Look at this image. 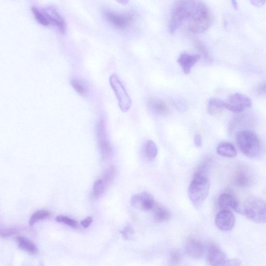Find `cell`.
<instances>
[{
	"label": "cell",
	"mask_w": 266,
	"mask_h": 266,
	"mask_svg": "<svg viewBox=\"0 0 266 266\" xmlns=\"http://www.w3.org/2000/svg\"><path fill=\"white\" fill-rule=\"evenodd\" d=\"M71 84L74 89L77 92L82 95L85 96L87 94V89L84 84L79 80L73 79L71 81Z\"/></svg>",
	"instance_id": "cell-27"
},
{
	"label": "cell",
	"mask_w": 266,
	"mask_h": 266,
	"mask_svg": "<svg viewBox=\"0 0 266 266\" xmlns=\"http://www.w3.org/2000/svg\"><path fill=\"white\" fill-rule=\"evenodd\" d=\"M225 109V102L223 100L217 98H212L209 100L207 111L210 115L219 117L222 115Z\"/></svg>",
	"instance_id": "cell-18"
},
{
	"label": "cell",
	"mask_w": 266,
	"mask_h": 266,
	"mask_svg": "<svg viewBox=\"0 0 266 266\" xmlns=\"http://www.w3.org/2000/svg\"><path fill=\"white\" fill-rule=\"evenodd\" d=\"M152 211L154 212L155 220L158 222H166L171 218V214L169 211L158 204Z\"/></svg>",
	"instance_id": "cell-21"
},
{
	"label": "cell",
	"mask_w": 266,
	"mask_h": 266,
	"mask_svg": "<svg viewBox=\"0 0 266 266\" xmlns=\"http://www.w3.org/2000/svg\"><path fill=\"white\" fill-rule=\"evenodd\" d=\"M210 186L207 176H194V179L188 188V195L196 208L200 207L207 199Z\"/></svg>",
	"instance_id": "cell-3"
},
{
	"label": "cell",
	"mask_w": 266,
	"mask_h": 266,
	"mask_svg": "<svg viewBox=\"0 0 266 266\" xmlns=\"http://www.w3.org/2000/svg\"><path fill=\"white\" fill-rule=\"evenodd\" d=\"M226 109L235 113H240L249 109L252 105L251 99L240 93L231 95L225 102Z\"/></svg>",
	"instance_id": "cell-7"
},
{
	"label": "cell",
	"mask_w": 266,
	"mask_h": 266,
	"mask_svg": "<svg viewBox=\"0 0 266 266\" xmlns=\"http://www.w3.org/2000/svg\"><path fill=\"white\" fill-rule=\"evenodd\" d=\"M19 233V230L17 228H9L7 229H2L1 230V236L2 238H9L17 235Z\"/></svg>",
	"instance_id": "cell-30"
},
{
	"label": "cell",
	"mask_w": 266,
	"mask_h": 266,
	"mask_svg": "<svg viewBox=\"0 0 266 266\" xmlns=\"http://www.w3.org/2000/svg\"><path fill=\"white\" fill-rule=\"evenodd\" d=\"M257 93L258 95L266 94V81H263L259 84L257 88Z\"/></svg>",
	"instance_id": "cell-32"
},
{
	"label": "cell",
	"mask_w": 266,
	"mask_h": 266,
	"mask_svg": "<svg viewBox=\"0 0 266 266\" xmlns=\"http://www.w3.org/2000/svg\"><path fill=\"white\" fill-rule=\"evenodd\" d=\"M121 234L125 239L129 240L134 235V231L131 226L128 225L124 228Z\"/></svg>",
	"instance_id": "cell-31"
},
{
	"label": "cell",
	"mask_w": 266,
	"mask_h": 266,
	"mask_svg": "<svg viewBox=\"0 0 266 266\" xmlns=\"http://www.w3.org/2000/svg\"><path fill=\"white\" fill-rule=\"evenodd\" d=\"M104 15L112 26L118 29H125L133 23L135 16L132 12L120 13L110 10L104 11Z\"/></svg>",
	"instance_id": "cell-5"
},
{
	"label": "cell",
	"mask_w": 266,
	"mask_h": 266,
	"mask_svg": "<svg viewBox=\"0 0 266 266\" xmlns=\"http://www.w3.org/2000/svg\"><path fill=\"white\" fill-rule=\"evenodd\" d=\"M16 242L19 247L27 252L29 254L34 255L38 253V249L36 245L27 238L22 236H18L16 238Z\"/></svg>",
	"instance_id": "cell-20"
},
{
	"label": "cell",
	"mask_w": 266,
	"mask_h": 266,
	"mask_svg": "<svg viewBox=\"0 0 266 266\" xmlns=\"http://www.w3.org/2000/svg\"><path fill=\"white\" fill-rule=\"evenodd\" d=\"M215 222L220 230L229 232L233 229L236 223V218L232 211L222 210L215 217Z\"/></svg>",
	"instance_id": "cell-10"
},
{
	"label": "cell",
	"mask_w": 266,
	"mask_h": 266,
	"mask_svg": "<svg viewBox=\"0 0 266 266\" xmlns=\"http://www.w3.org/2000/svg\"><path fill=\"white\" fill-rule=\"evenodd\" d=\"M194 44L203 59L207 63H211L212 62V58L206 46L199 40L194 41Z\"/></svg>",
	"instance_id": "cell-23"
},
{
	"label": "cell",
	"mask_w": 266,
	"mask_h": 266,
	"mask_svg": "<svg viewBox=\"0 0 266 266\" xmlns=\"http://www.w3.org/2000/svg\"><path fill=\"white\" fill-rule=\"evenodd\" d=\"M243 213L250 220L258 224L266 223V201L260 197H252L245 202Z\"/></svg>",
	"instance_id": "cell-4"
},
{
	"label": "cell",
	"mask_w": 266,
	"mask_h": 266,
	"mask_svg": "<svg viewBox=\"0 0 266 266\" xmlns=\"http://www.w3.org/2000/svg\"><path fill=\"white\" fill-rule=\"evenodd\" d=\"M186 250L190 257L196 260L201 259L205 255L204 245L195 238H190L187 241Z\"/></svg>",
	"instance_id": "cell-13"
},
{
	"label": "cell",
	"mask_w": 266,
	"mask_h": 266,
	"mask_svg": "<svg viewBox=\"0 0 266 266\" xmlns=\"http://www.w3.org/2000/svg\"><path fill=\"white\" fill-rule=\"evenodd\" d=\"M251 3L258 7L263 6L266 3V0H250Z\"/></svg>",
	"instance_id": "cell-33"
},
{
	"label": "cell",
	"mask_w": 266,
	"mask_h": 266,
	"mask_svg": "<svg viewBox=\"0 0 266 266\" xmlns=\"http://www.w3.org/2000/svg\"><path fill=\"white\" fill-rule=\"evenodd\" d=\"M233 180L237 186L247 188L254 182V175L247 167L240 166L234 172Z\"/></svg>",
	"instance_id": "cell-11"
},
{
	"label": "cell",
	"mask_w": 266,
	"mask_h": 266,
	"mask_svg": "<svg viewBox=\"0 0 266 266\" xmlns=\"http://www.w3.org/2000/svg\"><path fill=\"white\" fill-rule=\"evenodd\" d=\"M116 174V167L115 166H111L106 170L101 179H102L106 184L108 186L112 182L114 179L115 178Z\"/></svg>",
	"instance_id": "cell-26"
},
{
	"label": "cell",
	"mask_w": 266,
	"mask_h": 266,
	"mask_svg": "<svg viewBox=\"0 0 266 266\" xmlns=\"http://www.w3.org/2000/svg\"><path fill=\"white\" fill-rule=\"evenodd\" d=\"M236 142L241 151L247 157L254 158L261 151V144L258 135L253 132L243 131L236 135Z\"/></svg>",
	"instance_id": "cell-2"
},
{
	"label": "cell",
	"mask_w": 266,
	"mask_h": 266,
	"mask_svg": "<svg viewBox=\"0 0 266 266\" xmlns=\"http://www.w3.org/2000/svg\"><path fill=\"white\" fill-rule=\"evenodd\" d=\"M217 153L221 156L229 158H235L237 155V151L234 146L227 142H223L218 145Z\"/></svg>",
	"instance_id": "cell-19"
},
{
	"label": "cell",
	"mask_w": 266,
	"mask_h": 266,
	"mask_svg": "<svg viewBox=\"0 0 266 266\" xmlns=\"http://www.w3.org/2000/svg\"><path fill=\"white\" fill-rule=\"evenodd\" d=\"M107 185L100 179L95 182L93 188V195L95 198H99L104 194Z\"/></svg>",
	"instance_id": "cell-24"
},
{
	"label": "cell",
	"mask_w": 266,
	"mask_h": 266,
	"mask_svg": "<svg viewBox=\"0 0 266 266\" xmlns=\"http://www.w3.org/2000/svg\"><path fill=\"white\" fill-rule=\"evenodd\" d=\"M144 153L146 158L149 160L155 159L158 154L156 144L152 141H148L144 147Z\"/></svg>",
	"instance_id": "cell-22"
},
{
	"label": "cell",
	"mask_w": 266,
	"mask_h": 266,
	"mask_svg": "<svg viewBox=\"0 0 266 266\" xmlns=\"http://www.w3.org/2000/svg\"><path fill=\"white\" fill-rule=\"evenodd\" d=\"M41 9L48 26H54L61 34H65L67 31V23L57 9L53 6L46 7L42 8Z\"/></svg>",
	"instance_id": "cell-8"
},
{
	"label": "cell",
	"mask_w": 266,
	"mask_h": 266,
	"mask_svg": "<svg viewBox=\"0 0 266 266\" xmlns=\"http://www.w3.org/2000/svg\"><path fill=\"white\" fill-rule=\"evenodd\" d=\"M109 82L117 98L120 108L123 112L128 111L131 107L132 101L118 76L115 74H112Z\"/></svg>",
	"instance_id": "cell-6"
},
{
	"label": "cell",
	"mask_w": 266,
	"mask_h": 266,
	"mask_svg": "<svg viewBox=\"0 0 266 266\" xmlns=\"http://www.w3.org/2000/svg\"><path fill=\"white\" fill-rule=\"evenodd\" d=\"M55 220L57 222L64 223L69 227L73 228L74 229H77L79 227L78 223L77 221L68 217L59 215V216L56 218Z\"/></svg>",
	"instance_id": "cell-28"
},
{
	"label": "cell",
	"mask_w": 266,
	"mask_h": 266,
	"mask_svg": "<svg viewBox=\"0 0 266 266\" xmlns=\"http://www.w3.org/2000/svg\"><path fill=\"white\" fill-rule=\"evenodd\" d=\"M97 137L100 153L103 159L105 160L109 157L112 149L106 136V129L103 121H100L97 125Z\"/></svg>",
	"instance_id": "cell-12"
},
{
	"label": "cell",
	"mask_w": 266,
	"mask_h": 266,
	"mask_svg": "<svg viewBox=\"0 0 266 266\" xmlns=\"http://www.w3.org/2000/svg\"><path fill=\"white\" fill-rule=\"evenodd\" d=\"M232 5L236 9H238V3L237 0H231Z\"/></svg>",
	"instance_id": "cell-38"
},
{
	"label": "cell",
	"mask_w": 266,
	"mask_h": 266,
	"mask_svg": "<svg viewBox=\"0 0 266 266\" xmlns=\"http://www.w3.org/2000/svg\"><path fill=\"white\" fill-rule=\"evenodd\" d=\"M218 206L221 210H227L240 212L241 209L236 198L232 194L225 193L221 194L218 199Z\"/></svg>",
	"instance_id": "cell-15"
},
{
	"label": "cell",
	"mask_w": 266,
	"mask_h": 266,
	"mask_svg": "<svg viewBox=\"0 0 266 266\" xmlns=\"http://www.w3.org/2000/svg\"><path fill=\"white\" fill-rule=\"evenodd\" d=\"M93 222V218L91 217H88L81 222V225L87 229Z\"/></svg>",
	"instance_id": "cell-34"
},
{
	"label": "cell",
	"mask_w": 266,
	"mask_h": 266,
	"mask_svg": "<svg viewBox=\"0 0 266 266\" xmlns=\"http://www.w3.org/2000/svg\"><path fill=\"white\" fill-rule=\"evenodd\" d=\"M131 202L134 208L145 211H153L157 204L153 196L147 192L133 196Z\"/></svg>",
	"instance_id": "cell-9"
},
{
	"label": "cell",
	"mask_w": 266,
	"mask_h": 266,
	"mask_svg": "<svg viewBox=\"0 0 266 266\" xmlns=\"http://www.w3.org/2000/svg\"><path fill=\"white\" fill-rule=\"evenodd\" d=\"M116 1L123 5H126L129 2V0H116Z\"/></svg>",
	"instance_id": "cell-37"
},
{
	"label": "cell",
	"mask_w": 266,
	"mask_h": 266,
	"mask_svg": "<svg viewBox=\"0 0 266 266\" xmlns=\"http://www.w3.org/2000/svg\"><path fill=\"white\" fill-rule=\"evenodd\" d=\"M201 58L200 55H191L184 53L180 56L177 62H178L184 72L186 74H189Z\"/></svg>",
	"instance_id": "cell-16"
},
{
	"label": "cell",
	"mask_w": 266,
	"mask_h": 266,
	"mask_svg": "<svg viewBox=\"0 0 266 266\" xmlns=\"http://www.w3.org/2000/svg\"><path fill=\"white\" fill-rule=\"evenodd\" d=\"M182 256L181 253L178 250H174L171 253L169 264L170 265H179L182 262Z\"/></svg>",
	"instance_id": "cell-29"
},
{
	"label": "cell",
	"mask_w": 266,
	"mask_h": 266,
	"mask_svg": "<svg viewBox=\"0 0 266 266\" xmlns=\"http://www.w3.org/2000/svg\"><path fill=\"white\" fill-rule=\"evenodd\" d=\"M148 104L152 110H153L161 116H166L171 112V110L168 104L159 98H150L149 100Z\"/></svg>",
	"instance_id": "cell-17"
},
{
	"label": "cell",
	"mask_w": 266,
	"mask_h": 266,
	"mask_svg": "<svg viewBox=\"0 0 266 266\" xmlns=\"http://www.w3.org/2000/svg\"><path fill=\"white\" fill-rule=\"evenodd\" d=\"M227 259L224 253L217 246L212 245L209 249L207 262L212 266L226 265Z\"/></svg>",
	"instance_id": "cell-14"
},
{
	"label": "cell",
	"mask_w": 266,
	"mask_h": 266,
	"mask_svg": "<svg viewBox=\"0 0 266 266\" xmlns=\"http://www.w3.org/2000/svg\"><path fill=\"white\" fill-rule=\"evenodd\" d=\"M195 145L197 147H199L202 145V138L200 134H196L194 138Z\"/></svg>",
	"instance_id": "cell-35"
},
{
	"label": "cell",
	"mask_w": 266,
	"mask_h": 266,
	"mask_svg": "<svg viewBox=\"0 0 266 266\" xmlns=\"http://www.w3.org/2000/svg\"><path fill=\"white\" fill-rule=\"evenodd\" d=\"M241 265V262L237 259L228 260L227 266H239Z\"/></svg>",
	"instance_id": "cell-36"
},
{
	"label": "cell",
	"mask_w": 266,
	"mask_h": 266,
	"mask_svg": "<svg viewBox=\"0 0 266 266\" xmlns=\"http://www.w3.org/2000/svg\"><path fill=\"white\" fill-rule=\"evenodd\" d=\"M182 11L188 30L194 33L205 32L210 27L212 17L207 5L201 0H179L177 2Z\"/></svg>",
	"instance_id": "cell-1"
},
{
	"label": "cell",
	"mask_w": 266,
	"mask_h": 266,
	"mask_svg": "<svg viewBox=\"0 0 266 266\" xmlns=\"http://www.w3.org/2000/svg\"><path fill=\"white\" fill-rule=\"evenodd\" d=\"M50 215L51 214H50V212L48 211H37L32 215L30 219L29 224L30 226H33L36 222L49 218L50 216Z\"/></svg>",
	"instance_id": "cell-25"
}]
</instances>
